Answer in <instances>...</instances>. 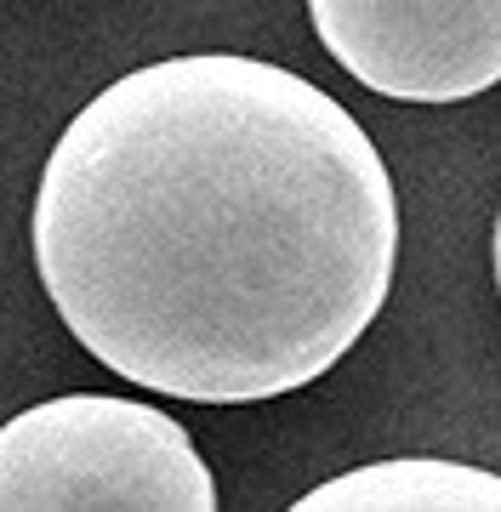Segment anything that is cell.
Instances as JSON below:
<instances>
[{"instance_id":"1","label":"cell","mask_w":501,"mask_h":512,"mask_svg":"<svg viewBox=\"0 0 501 512\" xmlns=\"http://www.w3.org/2000/svg\"><path fill=\"white\" fill-rule=\"evenodd\" d=\"M35 268L80 348L143 393H302L393 291L399 200L325 86L240 52L120 74L52 143Z\"/></svg>"},{"instance_id":"2","label":"cell","mask_w":501,"mask_h":512,"mask_svg":"<svg viewBox=\"0 0 501 512\" xmlns=\"http://www.w3.org/2000/svg\"><path fill=\"white\" fill-rule=\"evenodd\" d=\"M217 478L143 399L57 393L0 427V512H211Z\"/></svg>"},{"instance_id":"3","label":"cell","mask_w":501,"mask_h":512,"mask_svg":"<svg viewBox=\"0 0 501 512\" xmlns=\"http://www.w3.org/2000/svg\"><path fill=\"white\" fill-rule=\"evenodd\" d=\"M319 46L399 103H462L501 80V0H308Z\"/></svg>"},{"instance_id":"4","label":"cell","mask_w":501,"mask_h":512,"mask_svg":"<svg viewBox=\"0 0 501 512\" xmlns=\"http://www.w3.org/2000/svg\"><path fill=\"white\" fill-rule=\"evenodd\" d=\"M297 512H501V473L439 456L371 461L308 490Z\"/></svg>"},{"instance_id":"5","label":"cell","mask_w":501,"mask_h":512,"mask_svg":"<svg viewBox=\"0 0 501 512\" xmlns=\"http://www.w3.org/2000/svg\"><path fill=\"white\" fill-rule=\"evenodd\" d=\"M490 262H496V291H501V211H496V239H490Z\"/></svg>"}]
</instances>
